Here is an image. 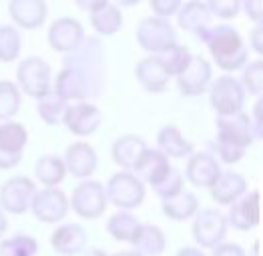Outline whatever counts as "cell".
Segmentation results:
<instances>
[{
    "label": "cell",
    "mask_w": 263,
    "mask_h": 256,
    "mask_svg": "<svg viewBox=\"0 0 263 256\" xmlns=\"http://www.w3.org/2000/svg\"><path fill=\"white\" fill-rule=\"evenodd\" d=\"M201 42L207 44L211 58L223 72H235L241 70L247 64V46L243 42L241 34L229 26V24H217L209 26L201 36Z\"/></svg>",
    "instance_id": "6da1fadb"
},
{
    "label": "cell",
    "mask_w": 263,
    "mask_h": 256,
    "mask_svg": "<svg viewBox=\"0 0 263 256\" xmlns=\"http://www.w3.org/2000/svg\"><path fill=\"white\" fill-rule=\"evenodd\" d=\"M63 66L77 68L87 78L95 98H99L103 94L107 62H105V48L99 38L87 36L72 52L63 56Z\"/></svg>",
    "instance_id": "7a4b0ae2"
},
{
    "label": "cell",
    "mask_w": 263,
    "mask_h": 256,
    "mask_svg": "<svg viewBox=\"0 0 263 256\" xmlns=\"http://www.w3.org/2000/svg\"><path fill=\"white\" fill-rule=\"evenodd\" d=\"M107 202L117 206L119 210H135L145 202L147 188L143 180L135 172H115L105 184Z\"/></svg>",
    "instance_id": "3957f363"
},
{
    "label": "cell",
    "mask_w": 263,
    "mask_h": 256,
    "mask_svg": "<svg viewBox=\"0 0 263 256\" xmlns=\"http://www.w3.org/2000/svg\"><path fill=\"white\" fill-rule=\"evenodd\" d=\"M16 86L26 96L41 100L52 90L50 64L41 56H26L16 66Z\"/></svg>",
    "instance_id": "277c9868"
},
{
    "label": "cell",
    "mask_w": 263,
    "mask_h": 256,
    "mask_svg": "<svg viewBox=\"0 0 263 256\" xmlns=\"http://www.w3.org/2000/svg\"><path fill=\"white\" fill-rule=\"evenodd\" d=\"M68 204L72 212L83 220H97L107 212V194H105V184L97 180H83L72 188V194L68 198Z\"/></svg>",
    "instance_id": "5b68a950"
},
{
    "label": "cell",
    "mask_w": 263,
    "mask_h": 256,
    "mask_svg": "<svg viewBox=\"0 0 263 256\" xmlns=\"http://www.w3.org/2000/svg\"><path fill=\"white\" fill-rule=\"evenodd\" d=\"M137 42L143 50L151 52V54H161L167 48H171L177 44V30L175 26L167 18H159V16H147L137 24Z\"/></svg>",
    "instance_id": "8992f818"
},
{
    "label": "cell",
    "mask_w": 263,
    "mask_h": 256,
    "mask_svg": "<svg viewBox=\"0 0 263 256\" xmlns=\"http://www.w3.org/2000/svg\"><path fill=\"white\" fill-rule=\"evenodd\" d=\"M245 96L247 94L241 82L231 74H223L209 84V104L217 112V116H231L243 112Z\"/></svg>",
    "instance_id": "52a82bcc"
},
{
    "label": "cell",
    "mask_w": 263,
    "mask_h": 256,
    "mask_svg": "<svg viewBox=\"0 0 263 256\" xmlns=\"http://www.w3.org/2000/svg\"><path fill=\"white\" fill-rule=\"evenodd\" d=\"M227 218L217 208H199L193 216L191 234L201 248H215L217 244L225 242L227 236Z\"/></svg>",
    "instance_id": "ba28073f"
},
{
    "label": "cell",
    "mask_w": 263,
    "mask_h": 256,
    "mask_svg": "<svg viewBox=\"0 0 263 256\" xmlns=\"http://www.w3.org/2000/svg\"><path fill=\"white\" fill-rule=\"evenodd\" d=\"M28 144V130L16 120L0 122V170L18 166Z\"/></svg>",
    "instance_id": "9c48e42d"
},
{
    "label": "cell",
    "mask_w": 263,
    "mask_h": 256,
    "mask_svg": "<svg viewBox=\"0 0 263 256\" xmlns=\"http://www.w3.org/2000/svg\"><path fill=\"white\" fill-rule=\"evenodd\" d=\"M36 190L34 180L28 176H12L0 186V208L8 214H26Z\"/></svg>",
    "instance_id": "30bf717a"
},
{
    "label": "cell",
    "mask_w": 263,
    "mask_h": 256,
    "mask_svg": "<svg viewBox=\"0 0 263 256\" xmlns=\"http://www.w3.org/2000/svg\"><path fill=\"white\" fill-rule=\"evenodd\" d=\"M30 210L34 218L43 224H59L65 220V216L70 210L68 196L61 188H43L36 190Z\"/></svg>",
    "instance_id": "8fae6325"
},
{
    "label": "cell",
    "mask_w": 263,
    "mask_h": 256,
    "mask_svg": "<svg viewBox=\"0 0 263 256\" xmlns=\"http://www.w3.org/2000/svg\"><path fill=\"white\" fill-rule=\"evenodd\" d=\"M85 38H87L85 26L77 20V18H72V16L57 18V20L48 26V32H46L48 46L54 52H61V54L72 52Z\"/></svg>",
    "instance_id": "7c38bea8"
},
{
    "label": "cell",
    "mask_w": 263,
    "mask_h": 256,
    "mask_svg": "<svg viewBox=\"0 0 263 256\" xmlns=\"http://www.w3.org/2000/svg\"><path fill=\"white\" fill-rule=\"evenodd\" d=\"M103 122V114L97 104L83 100V102H72L68 104L63 116V124L68 128L70 134L74 136H90L95 134Z\"/></svg>",
    "instance_id": "4fadbf2b"
},
{
    "label": "cell",
    "mask_w": 263,
    "mask_h": 256,
    "mask_svg": "<svg viewBox=\"0 0 263 256\" xmlns=\"http://www.w3.org/2000/svg\"><path fill=\"white\" fill-rule=\"evenodd\" d=\"M227 226L247 232L255 226H259L261 220V194L257 190L245 192L239 200H235L229 206V212L225 214Z\"/></svg>",
    "instance_id": "5bb4252c"
},
{
    "label": "cell",
    "mask_w": 263,
    "mask_h": 256,
    "mask_svg": "<svg viewBox=\"0 0 263 256\" xmlns=\"http://www.w3.org/2000/svg\"><path fill=\"white\" fill-rule=\"evenodd\" d=\"M213 78L211 62L205 56H193L191 64L177 76V88L187 98H197L209 90Z\"/></svg>",
    "instance_id": "9a60e30c"
},
{
    "label": "cell",
    "mask_w": 263,
    "mask_h": 256,
    "mask_svg": "<svg viewBox=\"0 0 263 256\" xmlns=\"http://www.w3.org/2000/svg\"><path fill=\"white\" fill-rule=\"evenodd\" d=\"M217 140L247 150L255 142V130L249 114L237 112L231 116H217Z\"/></svg>",
    "instance_id": "2e32d148"
},
{
    "label": "cell",
    "mask_w": 263,
    "mask_h": 256,
    "mask_svg": "<svg viewBox=\"0 0 263 256\" xmlns=\"http://www.w3.org/2000/svg\"><path fill=\"white\" fill-rule=\"evenodd\" d=\"M52 92L59 98H63L66 104L95 98L87 78L77 68H72V66H63L61 68V72L57 74V78L52 82Z\"/></svg>",
    "instance_id": "e0dca14e"
},
{
    "label": "cell",
    "mask_w": 263,
    "mask_h": 256,
    "mask_svg": "<svg viewBox=\"0 0 263 256\" xmlns=\"http://www.w3.org/2000/svg\"><path fill=\"white\" fill-rule=\"evenodd\" d=\"M63 162L66 166V174L87 180L95 174L97 166H99V156H97V150L92 144H88L85 140H77L66 148Z\"/></svg>",
    "instance_id": "ac0fdd59"
},
{
    "label": "cell",
    "mask_w": 263,
    "mask_h": 256,
    "mask_svg": "<svg viewBox=\"0 0 263 256\" xmlns=\"http://www.w3.org/2000/svg\"><path fill=\"white\" fill-rule=\"evenodd\" d=\"M88 234L81 224L66 222L59 224L50 236V246L61 256H81L87 250Z\"/></svg>",
    "instance_id": "d6986e66"
},
{
    "label": "cell",
    "mask_w": 263,
    "mask_h": 256,
    "mask_svg": "<svg viewBox=\"0 0 263 256\" xmlns=\"http://www.w3.org/2000/svg\"><path fill=\"white\" fill-rule=\"evenodd\" d=\"M219 174L221 166L211 152H193L185 166V178L197 188H211Z\"/></svg>",
    "instance_id": "ffe728a7"
},
{
    "label": "cell",
    "mask_w": 263,
    "mask_h": 256,
    "mask_svg": "<svg viewBox=\"0 0 263 256\" xmlns=\"http://www.w3.org/2000/svg\"><path fill=\"white\" fill-rule=\"evenodd\" d=\"M8 14L16 28L36 30L46 22L48 6L44 0H8Z\"/></svg>",
    "instance_id": "44dd1931"
},
{
    "label": "cell",
    "mask_w": 263,
    "mask_h": 256,
    "mask_svg": "<svg viewBox=\"0 0 263 256\" xmlns=\"http://www.w3.org/2000/svg\"><path fill=\"white\" fill-rule=\"evenodd\" d=\"M135 78L139 86L145 90V92H151V94H159V92H165L167 86H169V72L165 70L163 62L159 60V56H145L141 58L137 66H135Z\"/></svg>",
    "instance_id": "7402d4cb"
},
{
    "label": "cell",
    "mask_w": 263,
    "mask_h": 256,
    "mask_svg": "<svg viewBox=\"0 0 263 256\" xmlns=\"http://www.w3.org/2000/svg\"><path fill=\"white\" fill-rule=\"evenodd\" d=\"M149 148L147 142L137 134H123L119 136L110 146V158L112 162L123 168L125 172H133L143 152Z\"/></svg>",
    "instance_id": "603a6c76"
},
{
    "label": "cell",
    "mask_w": 263,
    "mask_h": 256,
    "mask_svg": "<svg viewBox=\"0 0 263 256\" xmlns=\"http://www.w3.org/2000/svg\"><path fill=\"white\" fill-rule=\"evenodd\" d=\"M211 198L221 204V206H231L235 200H239L243 194L247 192V180L239 172L233 170H221L219 178L215 184L209 188Z\"/></svg>",
    "instance_id": "cb8c5ba5"
},
{
    "label": "cell",
    "mask_w": 263,
    "mask_h": 256,
    "mask_svg": "<svg viewBox=\"0 0 263 256\" xmlns=\"http://www.w3.org/2000/svg\"><path fill=\"white\" fill-rule=\"evenodd\" d=\"M175 16H177V24H179L183 30L195 34L197 38L211 26V18H213V16L209 14V10H207V6H205L203 0H189V2H183L181 8L177 10Z\"/></svg>",
    "instance_id": "d4e9b609"
},
{
    "label": "cell",
    "mask_w": 263,
    "mask_h": 256,
    "mask_svg": "<svg viewBox=\"0 0 263 256\" xmlns=\"http://www.w3.org/2000/svg\"><path fill=\"white\" fill-rule=\"evenodd\" d=\"M173 166H171L169 158L163 152H159L157 148H147L143 152V156L139 158V162H137L133 172L143 180V184H149L153 188L159 180L165 178V174Z\"/></svg>",
    "instance_id": "484cf974"
},
{
    "label": "cell",
    "mask_w": 263,
    "mask_h": 256,
    "mask_svg": "<svg viewBox=\"0 0 263 256\" xmlns=\"http://www.w3.org/2000/svg\"><path fill=\"white\" fill-rule=\"evenodd\" d=\"M157 150L171 158H189L193 154V144L183 136V132L173 124H167L157 132Z\"/></svg>",
    "instance_id": "4316f807"
},
{
    "label": "cell",
    "mask_w": 263,
    "mask_h": 256,
    "mask_svg": "<svg viewBox=\"0 0 263 256\" xmlns=\"http://www.w3.org/2000/svg\"><path fill=\"white\" fill-rule=\"evenodd\" d=\"M133 250L141 256H159L167 248V236L155 224H141L139 232L131 242Z\"/></svg>",
    "instance_id": "83f0119b"
},
{
    "label": "cell",
    "mask_w": 263,
    "mask_h": 256,
    "mask_svg": "<svg viewBox=\"0 0 263 256\" xmlns=\"http://www.w3.org/2000/svg\"><path fill=\"white\" fill-rule=\"evenodd\" d=\"M34 176L41 184H44V188H59V184L66 176V166L63 158L57 154L39 156V160L34 164Z\"/></svg>",
    "instance_id": "f1b7e54d"
},
{
    "label": "cell",
    "mask_w": 263,
    "mask_h": 256,
    "mask_svg": "<svg viewBox=\"0 0 263 256\" xmlns=\"http://www.w3.org/2000/svg\"><path fill=\"white\" fill-rule=\"evenodd\" d=\"M88 20L92 30L99 34V36H112L121 30L123 26V12L117 4H105L103 8L95 10L88 14Z\"/></svg>",
    "instance_id": "f546056e"
},
{
    "label": "cell",
    "mask_w": 263,
    "mask_h": 256,
    "mask_svg": "<svg viewBox=\"0 0 263 256\" xmlns=\"http://www.w3.org/2000/svg\"><path fill=\"white\" fill-rule=\"evenodd\" d=\"M199 210V200L193 192H179L177 196L169 198V200H163V214L169 218V220H177V222H183V220H189L193 218Z\"/></svg>",
    "instance_id": "4dcf8cb0"
},
{
    "label": "cell",
    "mask_w": 263,
    "mask_h": 256,
    "mask_svg": "<svg viewBox=\"0 0 263 256\" xmlns=\"http://www.w3.org/2000/svg\"><path fill=\"white\" fill-rule=\"evenodd\" d=\"M141 228L139 218L129 210H119L110 214L107 220V232H109L117 242H129L131 244L135 236Z\"/></svg>",
    "instance_id": "1f68e13d"
},
{
    "label": "cell",
    "mask_w": 263,
    "mask_h": 256,
    "mask_svg": "<svg viewBox=\"0 0 263 256\" xmlns=\"http://www.w3.org/2000/svg\"><path fill=\"white\" fill-rule=\"evenodd\" d=\"M159 56V60L163 62L165 66V70L169 72V76L173 78V76H179L189 64L193 60V54H191V50L185 46V44H173L171 48H167L165 52H161V54H157Z\"/></svg>",
    "instance_id": "d6a6232c"
},
{
    "label": "cell",
    "mask_w": 263,
    "mask_h": 256,
    "mask_svg": "<svg viewBox=\"0 0 263 256\" xmlns=\"http://www.w3.org/2000/svg\"><path fill=\"white\" fill-rule=\"evenodd\" d=\"M22 106V92L16 82L0 80V120H12Z\"/></svg>",
    "instance_id": "836d02e7"
},
{
    "label": "cell",
    "mask_w": 263,
    "mask_h": 256,
    "mask_svg": "<svg viewBox=\"0 0 263 256\" xmlns=\"http://www.w3.org/2000/svg\"><path fill=\"white\" fill-rule=\"evenodd\" d=\"M22 50V36L21 30L12 24H2L0 26V62L8 64L18 60Z\"/></svg>",
    "instance_id": "e575fe53"
},
{
    "label": "cell",
    "mask_w": 263,
    "mask_h": 256,
    "mask_svg": "<svg viewBox=\"0 0 263 256\" xmlns=\"http://www.w3.org/2000/svg\"><path fill=\"white\" fill-rule=\"evenodd\" d=\"M39 104H36V112H39V116H41V120H43L44 124H48V126H57V124H63V116H65V110H66V104L63 98H59L52 90L43 96L41 100H36Z\"/></svg>",
    "instance_id": "d590c367"
},
{
    "label": "cell",
    "mask_w": 263,
    "mask_h": 256,
    "mask_svg": "<svg viewBox=\"0 0 263 256\" xmlns=\"http://www.w3.org/2000/svg\"><path fill=\"white\" fill-rule=\"evenodd\" d=\"M39 240L30 234H14L0 240V256H36Z\"/></svg>",
    "instance_id": "8d00e7d4"
},
{
    "label": "cell",
    "mask_w": 263,
    "mask_h": 256,
    "mask_svg": "<svg viewBox=\"0 0 263 256\" xmlns=\"http://www.w3.org/2000/svg\"><path fill=\"white\" fill-rule=\"evenodd\" d=\"M245 90V94H253L261 98L263 92V60H253V62L243 66V78L239 80Z\"/></svg>",
    "instance_id": "74e56055"
},
{
    "label": "cell",
    "mask_w": 263,
    "mask_h": 256,
    "mask_svg": "<svg viewBox=\"0 0 263 256\" xmlns=\"http://www.w3.org/2000/svg\"><path fill=\"white\" fill-rule=\"evenodd\" d=\"M183 190H185V178L177 168H171L165 174V178L159 180L153 186V192L161 200H169V198H173Z\"/></svg>",
    "instance_id": "f35d334b"
},
{
    "label": "cell",
    "mask_w": 263,
    "mask_h": 256,
    "mask_svg": "<svg viewBox=\"0 0 263 256\" xmlns=\"http://www.w3.org/2000/svg\"><path fill=\"white\" fill-rule=\"evenodd\" d=\"M243 0H205V6L211 16H217L221 20H231L239 14Z\"/></svg>",
    "instance_id": "ab89813d"
},
{
    "label": "cell",
    "mask_w": 263,
    "mask_h": 256,
    "mask_svg": "<svg viewBox=\"0 0 263 256\" xmlns=\"http://www.w3.org/2000/svg\"><path fill=\"white\" fill-rule=\"evenodd\" d=\"M215 152L219 156V160L223 164H237L245 156V150L235 146V144H229V142H223V140H217L215 138Z\"/></svg>",
    "instance_id": "60d3db41"
},
{
    "label": "cell",
    "mask_w": 263,
    "mask_h": 256,
    "mask_svg": "<svg viewBox=\"0 0 263 256\" xmlns=\"http://www.w3.org/2000/svg\"><path fill=\"white\" fill-rule=\"evenodd\" d=\"M151 8H153V16H159V18H171L175 16L177 10L181 8L183 0H149Z\"/></svg>",
    "instance_id": "b9f144b4"
},
{
    "label": "cell",
    "mask_w": 263,
    "mask_h": 256,
    "mask_svg": "<svg viewBox=\"0 0 263 256\" xmlns=\"http://www.w3.org/2000/svg\"><path fill=\"white\" fill-rule=\"evenodd\" d=\"M241 10L253 24H261L263 22V0H243Z\"/></svg>",
    "instance_id": "7bdbcfd3"
},
{
    "label": "cell",
    "mask_w": 263,
    "mask_h": 256,
    "mask_svg": "<svg viewBox=\"0 0 263 256\" xmlns=\"http://www.w3.org/2000/svg\"><path fill=\"white\" fill-rule=\"evenodd\" d=\"M211 256H247L243 246L235 244V242H221L215 248H211Z\"/></svg>",
    "instance_id": "ee69618b"
},
{
    "label": "cell",
    "mask_w": 263,
    "mask_h": 256,
    "mask_svg": "<svg viewBox=\"0 0 263 256\" xmlns=\"http://www.w3.org/2000/svg\"><path fill=\"white\" fill-rule=\"evenodd\" d=\"M249 40H251V48H253L257 54H261L263 52V26L261 24H255V26L251 28Z\"/></svg>",
    "instance_id": "f6af8a7d"
},
{
    "label": "cell",
    "mask_w": 263,
    "mask_h": 256,
    "mask_svg": "<svg viewBox=\"0 0 263 256\" xmlns=\"http://www.w3.org/2000/svg\"><path fill=\"white\" fill-rule=\"evenodd\" d=\"M74 4L81 8V10H85V12H95V10H99V8H103L105 4H109V0H74Z\"/></svg>",
    "instance_id": "bcb514c9"
},
{
    "label": "cell",
    "mask_w": 263,
    "mask_h": 256,
    "mask_svg": "<svg viewBox=\"0 0 263 256\" xmlns=\"http://www.w3.org/2000/svg\"><path fill=\"white\" fill-rule=\"evenodd\" d=\"M175 256H205V254H203V250H201V248H191V246H183V248H179V250H177Z\"/></svg>",
    "instance_id": "7dc6e473"
},
{
    "label": "cell",
    "mask_w": 263,
    "mask_h": 256,
    "mask_svg": "<svg viewBox=\"0 0 263 256\" xmlns=\"http://www.w3.org/2000/svg\"><path fill=\"white\" fill-rule=\"evenodd\" d=\"M6 228H8V220H6V212L0 208V238L4 236V232H6Z\"/></svg>",
    "instance_id": "c3c4849f"
},
{
    "label": "cell",
    "mask_w": 263,
    "mask_h": 256,
    "mask_svg": "<svg viewBox=\"0 0 263 256\" xmlns=\"http://www.w3.org/2000/svg\"><path fill=\"white\" fill-rule=\"evenodd\" d=\"M81 256H109V254L105 250H101V248H87Z\"/></svg>",
    "instance_id": "681fc988"
},
{
    "label": "cell",
    "mask_w": 263,
    "mask_h": 256,
    "mask_svg": "<svg viewBox=\"0 0 263 256\" xmlns=\"http://www.w3.org/2000/svg\"><path fill=\"white\" fill-rule=\"evenodd\" d=\"M139 2H143V0H117V4H119V6H125V8H133V6H137Z\"/></svg>",
    "instance_id": "f907efd6"
},
{
    "label": "cell",
    "mask_w": 263,
    "mask_h": 256,
    "mask_svg": "<svg viewBox=\"0 0 263 256\" xmlns=\"http://www.w3.org/2000/svg\"><path fill=\"white\" fill-rule=\"evenodd\" d=\"M109 256H141L139 252H135V250H119V252H112Z\"/></svg>",
    "instance_id": "816d5d0a"
},
{
    "label": "cell",
    "mask_w": 263,
    "mask_h": 256,
    "mask_svg": "<svg viewBox=\"0 0 263 256\" xmlns=\"http://www.w3.org/2000/svg\"><path fill=\"white\" fill-rule=\"evenodd\" d=\"M259 246H261V242H259V240H255V242H253V246H251V256H259Z\"/></svg>",
    "instance_id": "f5cc1de1"
}]
</instances>
